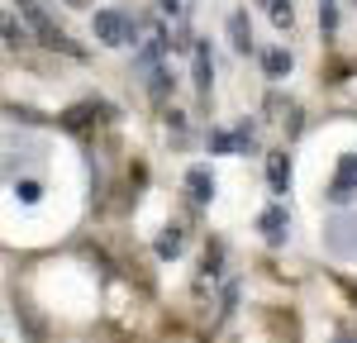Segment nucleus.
I'll list each match as a JSON object with an SVG mask.
<instances>
[{"mask_svg": "<svg viewBox=\"0 0 357 343\" xmlns=\"http://www.w3.org/2000/svg\"><path fill=\"white\" fill-rule=\"evenodd\" d=\"M324 248L333 257H357V215H333L324 224Z\"/></svg>", "mask_w": 357, "mask_h": 343, "instance_id": "obj_1", "label": "nucleus"}, {"mask_svg": "<svg viewBox=\"0 0 357 343\" xmlns=\"http://www.w3.org/2000/svg\"><path fill=\"white\" fill-rule=\"evenodd\" d=\"M96 38L100 43H110V48H124V43H134L138 29L119 15V10H96Z\"/></svg>", "mask_w": 357, "mask_h": 343, "instance_id": "obj_2", "label": "nucleus"}, {"mask_svg": "<svg viewBox=\"0 0 357 343\" xmlns=\"http://www.w3.org/2000/svg\"><path fill=\"white\" fill-rule=\"evenodd\" d=\"M20 15L29 20V29H33V33H38V38H43L48 48H67V53H77V48H72V43H67V38L57 33V24H53V20L43 15V5H38V0H20Z\"/></svg>", "mask_w": 357, "mask_h": 343, "instance_id": "obj_3", "label": "nucleus"}, {"mask_svg": "<svg viewBox=\"0 0 357 343\" xmlns=\"http://www.w3.org/2000/svg\"><path fill=\"white\" fill-rule=\"evenodd\" d=\"M353 191H357V153H343V158H338V176H333L329 196L333 200H348Z\"/></svg>", "mask_w": 357, "mask_h": 343, "instance_id": "obj_4", "label": "nucleus"}, {"mask_svg": "<svg viewBox=\"0 0 357 343\" xmlns=\"http://www.w3.org/2000/svg\"><path fill=\"white\" fill-rule=\"evenodd\" d=\"M186 191H191L195 205H210V196H215V172L210 167H191L186 172Z\"/></svg>", "mask_w": 357, "mask_h": 343, "instance_id": "obj_5", "label": "nucleus"}, {"mask_svg": "<svg viewBox=\"0 0 357 343\" xmlns=\"http://www.w3.org/2000/svg\"><path fill=\"white\" fill-rule=\"evenodd\" d=\"M267 186L272 191H286L291 186V158L286 153H267Z\"/></svg>", "mask_w": 357, "mask_h": 343, "instance_id": "obj_6", "label": "nucleus"}, {"mask_svg": "<svg viewBox=\"0 0 357 343\" xmlns=\"http://www.w3.org/2000/svg\"><path fill=\"white\" fill-rule=\"evenodd\" d=\"M262 238H267V243H281V238H286V210H281V205H267V210H262Z\"/></svg>", "mask_w": 357, "mask_h": 343, "instance_id": "obj_7", "label": "nucleus"}, {"mask_svg": "<svg viewBox=\"0 0 357 343\" xmlns=\"http://www.w3.org/2000/svg\"><path fill=\"white\" fill-rule=\"evenodd\" d=\"M210 82H215V62H210V48L200 43V48H195V91L210 96Z\"/></svg>", "mask_w": 357, "mask_h": 343, "instance_id": "obj_8", "label": "nucleus"}, {"mask_svg": "<svg viewBox=\"0 0 357 343\" xmlns=\"http://www.w3.org/2000/svg\"><path fill=\"white\" fill-rule=\"evenodd\" d=\"M229 38H234V48H238V53H248V48H252V29H248V15H243V10H234V20H229Z\"/></svg>", "mask_w": 357, "mask_h": 343, "instance_id": "obj_9", "label": "nucleus"}, {"mask_svg": "<svg viewBox=\"0 0 357 343\" xmlns=\"http://www.w3.org/2000/svg\"><path fill=\"white\" fill-rule=\"evenodd\" d=\"M262 72H267V77H286V72H291V53L267 48V53H262Z\"/></svg>", "mask_w": 357, "mask_h": 343, "instance_id": "obj_10", "label": "nucleus"}, {"mask_svg": "<svg viewBox=\"0 0 357 343\" xmlns=\"http://www.w3.org/2000/svg\"><path fill=\"white\" fill-rule=\"evenodd\" d=\"M267 5V15H272L276 29H291V20H296V10H291V0H262Z\"/></svg>", "mask_w": 357, "mask_h": 343, "instance_id": "obj_11", "label": "nucleus"}, {"mask_svg": "<svg viewBox=\"0 0 357 343\" xmlns=\"http://www.w3.org/2000/svg\"><path fill=\"white\" fill-rule=\"evenodd\" d=\"M333 24H338V10H333V0H319V29H324V38H333Z\"/></svg>", "mask_w": 357, "mask_h": 343, "instance_id": "obj_12", "label": "nucleus"}, {"mask_svg": "<svg viewBox=\"0 0 357 343\" xmlns=\"http://www.w3.org/2000/svg\"><path fill=\"white\" fill-rule=\"evenodd\" d=\"M15 196L24 200V205H33V200L43 196V186H38V181H15Z\"/></svg>", "mask_w": 357, "mask_h": 343, "instance_id": "obj_13", "label": "nucleus"}, {"mask_svg": "<svg viewBox=\"0 0 357 343\" xmlns=\"http://www.w3.org/2000/svg\"><path fill=\"white\" fill-rule=\"evenodd\" d=\"M210 153H238V143H234V134H210Z\"/></svg>", "mask_w": 357, "mask_h": 343, "instance_id": "obj_14", "label": "nucleus"}, {"mask_svg": "<svg viewBox=\"0 0 357 343\" xmlns=\"http://www.w3.org/2000/svg\"><path fill=\"white\" fill-rule=\"evenodd\" d=\"M176 248H181V234H176V229L158 238V253H162V257H176Z\"/></svg>", "mask_w": 357, "mask_h": 343, "instance_id": "obj_15", "label": "nucleus"}, {"mask_svg": "<svg viewBox=\"0 0 357 343\" xmlns=\"http://www.w3.org/2000/svg\"><path fill=\"white\" fill-rule=\"evenodd\" d=\"M234 143H238V153H248V148H252V124H238V129H234Z\"/></svg>", "mask_w": 357, "mask_h": 343, "instance_id": "obj_16", "label": "nucleus"}, {"mask_svg": "<svg viewBox=\"0 0 357 343\" xmlns=\"http://www.w3.org/2000/svg\"><path fill=\"white\" fill-rule=\"evenodd\" d=\"M148 86H153V96H167V91H172V77L158 72V77H148Z\"/></svg>", "mask_w": 357, "mask_h": 343, "instance_id": "obj_17", "label": "nucleus"}, {"mask_svg": "<svg viewBox=\"0 0 357 343\" xmlns=\"http://www.w3.org/2000/svg\"><path fill=\"white\" fill-rule=\"evenodd\" d=\"M176 5H181V0H162V10H176Z\"/></svg>", "mask_w": 357, "mask_h": 343, "instance_id": "obj_18", "label": "nucleus"}]
</instances>
